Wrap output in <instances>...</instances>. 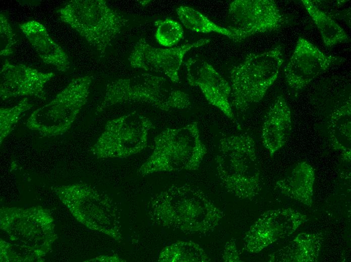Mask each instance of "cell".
I'll return each mask as SVG.
<instances>
[{
  "label": "cell",
  "mask_w": 351,
  "mask_h": 262,
  "mask_svg": "<svg viewBox=\"0 0 351 262\" xmlns=\"http://www.w3.org/2000/svg\"><path fill=\"white\" fill-rule=\"evenodd\" d=\"M230 26L236 42H241L258 33L281 30L289 22L288 18L273 0H235L228 9Z\"/></svg>",
  "instance_id": "cell-9"
},
{
  "label": "cell",
  "mask_w": 351,
  "mask_h": 262,
  "mask_svg": "<svg viewBox=\"0 0 351 262\" xmlns=\"http://www.w3.org/2000/svg\"><path fill=\"white\" fill-rule=\"evenodd\" d=\"M344 61V58L326 54L305 38L299 37L284 68L285 83L297 97L316 77Z\"/></svg>",
  "instance_id": "cell-10"
},
{
  "label": "cell",
  "mask_w": 351,
  "mask_h": 262,
  "mask_svg": "<svg viewBox=\"0 0 351 262\" xmlns=\"http://www.w3.org/2000/svg\"><path fill=\"white\" fill-rule=\"evenodd\" d=\"M308 220L306 215L292 209L269 210L250 227L244 238L245 249L257 253L275 241L289 237Z\"/></svg>",
  "instance_id": "cell-12"
},
{
  "label": "cell",
  "mask_w": 351,
  "mask_h": 262,
  "mask_svg": "<svg viewBox=\"0 0 351 262\" xmlns=\"http://www.w3.org/2000/svg\"><path fill=\"white\" fill-rule=\"evenodd\" d=\"M170 82L148 73L112 81L107 84L95 113L116 104L130 102L145 103L163 111L188 108L191 105L189 95L173 88Z\"/></svg>",
  "instance_id": "cell-4"
},
{
  "label": "cell",
  "mask_w": 351,
  "mask_h": 262,
  "mask_svg": "<svg viewBox=\"0 0 351 262\" xmlns=\"http://www.w3.org/2000/svg\"><path fill=\"white\" fill-rule=\"evenodd\" d=\"M216 169L225 189L242 199H252L261 188L255 141L247 134L220 139Z\"/></svg>",
  "instance_id": "cell-2"
},
{
  "label": "cell",
  "mask_w": 351,
  "mask_h": 262,
  "mask_svg": "<svg viewBox=\"0 0 351 262\" xmlns=\"http://www.w3.org/2000/svg\"><path fill=\"white\" fill-rule=\"evenodd\" d=\"M155 126L147 116L133 111L107 121L91 147L97 158H122L138 154L147 146Z\"/></svg>",
  "instance_id": "cell-8"
},
{
  "label": "cell",
  "mask_w": 351,
  "mask_h": 262,
  "mask_svg": "<svg viewBox=\"0 0 351 262\" xmlns=\"http://www.w3.org/2000/svg\"><path fill=\"white\" fill-rule=\"evenodd\" d=\"M207 152L196 122L167 128L154 139L153 151L141 166L143 176L161 172L197 170Z\"/></svg>",
  "instance_id": "cell-3"
},
{
  "label": "cell",
  "mask_w": 351,
  "mask_h": 262,
  "mask_svg": "<svg viewBox=\"0 0 351 262\" xmlns=\"http://www.w3.org/2000/svg\"><path fill=\"white\" fill-rule=\"evenodd\" d=\"M40 59L62 72H67L70 61L67 53L50 36L46 28L40 22L31 20L19 24Z\"/></svg>",
  "instance_id": "cell-16"
},
{
  "label": "cell",
  "mask_w": 351,
  "mask_h": 262,
  "mask_svg": "<svg viewBox=\"0 0 351 262\" xmlns=\"http://www.w3.org/2000/svg\"><path fill=\"white\" fill-rule=\"evenodd\" d=\"M291 129L290 109L285 98L279 95L270 107L262 128L263 145L271 156L286 144Z\"/></svg>",
  "instance_id": "cell-15"
},
{
  "label": "cell",
  "mask_w": 351,
  "mask_h": 262,
  "mask_svg": "<svg viewBox=\"0 0 351 262\" xmlns=\"http://www.w3.org/2000/svg\"><path fill=\"white\" fill-rule=\"evenodd\" d=\"M185 64L188 84L198 87L209 104L216 107L229 119H233L229 101L230 84L210 63L198 55L189 58Z\"/></svg>",
  "instance_id": "cell-13"
},
{
  "label": "cell",
  "mask_w": 351,
  "mask_h": 262,
  "mask_svg": "<svg viewBox=\"0 0 351 262\" xmlns=\"http://www.w3.org/2000/svg\"><path fill=\"white\" fill-rule=\"evenodd\" d=\"M0 55L1 57L10 56L14 52V46L17 40L9 20L2 12L0 14Z\"/></svg>",
  "instance_id": "cell-25"
},
{
  "label": "cell",
  "mask_w": 351,
  "mask_h": 262,
  "mask_svg": "<svg viewBox=\"0 0 351 262\" xmlns=\"http://www.w3.org/2000/svg\"><path fill=\"white\" fill-rule=\"evenodd\" d=\"M55 74L43 73L25 64H15L6 59L1 68L0 97L33 96L46 100L45 86Z\"/></svg>",
  "instance_id": "cell-14"
},
{
  "label": "cell",
  "mask_w": 351,
  "mask_h": 262,
  "mask_svg": "<svg viewBox=\"0 0 351 262\" xmlns=\"http://www.w3.org/2000/svg\"><path fill=\"white\" fill-rule=\"evenodd\" d=\"M62 21L83 37L100 57L129 20L104 0H72L57 11Z\"/></svg>",
  "instance_id": "cell-5"
},
{
  "label": "cell",
  "mask_w": 351,
  "mask_h": 262,
  "mask_svg": "<svg viewBox=\"0 0 351 262\" xmlns=\"http://www.w3.org/2000/svg\"><path fill=\"white\" fill-rule=\"evenodd\" d=\"M93 79L90 75L73 79L50 102L31 114L26 127L43 137L67 133L88 100Z\"/></svg>",
  "instance_id": "cell-7"
},
{
  "label": "cell",
  "mask_w": 351,
  "mask_h": 262,
  "mask_svg": "<svg viewBox=\"0 0 351 262\" xmlns=\"http://www.w3.org/2000/svg\"><path fill=\"white\" fill-rule=\"evenodd\" d=\"M328 130L333 149L341 152L342 159L350 161L351 100L349 96L342 105L335 109L330 116Z\"/></svg>",
  "instance_id": "cell-19"
},
{
  "label": "cell",
  "mask_w": 351,
  "mask_h": 262,
  "mask_svg": "<svg viewBox=\"0 0 351 262\" xmlns=\"http://www.w3.org/2000/svg\"><path fill=\"white\" fill-rule=\"evenodd\" d=\"M176 12L180 21L187 29L202 33H216L235 42V35L230 29L217 25L198 10L189 6H181Z\"/></svg>",
  "instance_id": "cell-21"
},
{
  "label": "cell",
  "mask_w": 351,
  "mask_h": 262,
  "mask_svg": "<svg viewBox=\"0 0 351 262\" xmlns=\"http://www.w3.org/2000/svg\"><path fill=\"white\" fill-rule=\"evenodd\" d=\"M324 239L321 233H300L288 245L270 254L269 261H316Z\"/></svg>",
  "instance_id": "cell-18"
},
{
  "label": "cell",
  "mask_w": 351,
  "mask_h": 262,
  "mask_svg": "<svg viewBox=\"0 0 351 262\" xmlns=\"http://www.w3.org/2000/svg\"><path fill=\"white\" fill-rule=\"evenodd\" d=\"M222 259L225 262L241 261L234 239H230L226 243L222 255Z\"/></svg>",
  "instance_id": "cell-26"
},
{
  "label": "cell",
  "mask_w": 351,
  "mask_h": 262,
  "mask_svg": "<svg viewBox=\"0 0 351 262\" xmlns=\"http://www.w3.org/2000/svg\"><path fill=\"white\" fill-rule=\"evenodd\" d=\"M156 27L155 38L161 45L171 47L183 38L184 32L182 26L177 21L166 18L154 22Z\"/></svg>",
  "instance_id": "cell-24"
},
{
  "label": "cell",
  "mask_w": 351,
  "mask_h": 262,
  "mask_svg": "<svg viewBox=\"0 0 351 262\" xmlns=\"http://www.w3.org/2000/svg\"><path fill=\"white\" fill-rule=\"evenodd\" d=\"M27 97L11 107L0 108V143L1 145L13 130L14 127L22 117L24 113L33 107Z\"/></svg>",
  "instance_id": "cell-23"
},
{
  "label": "cell",
  "mask_w": 351,
  "mask_h": 262,
  "mask_svg": "<svg viewBox=\"0 0 351 262\" xmlns=\"http://www.w3.org/2000/svg\"><path fill=\"white\" fill-rule=\"evenodd\" d=\"M139 3L142 6H146L147 4L150 3V1H139Z\"/></svg>",
  "instance_id": "cell-27"
},
{
  "label": "cell",
  "mask_w": 351,
  "mask_h": 262,
  "mask_svg": "<svg viewBox=\"0 0 351 262\" xmlns=\"http://www.w3.org/2000/svg\"><path fill=\"white\" fill-rule=\"evenodd\" d=\"M284 62L283 49L277 45L267 51L248 54L230 71L232 105L245 112L259 102L277 78Z\"/></svg>",
  "instance_id": "cell-6"
},
{
  "label": "cell",
  "mask_w": 351,
  "mask_h": 262,
  "mask_svg": "<svg viewBox=\"0 0 351 262\" xmlns=\"http://www.w3.org/2000/svg\"><path fill=\"white\" fill-rule=\"evenodd\" d=\"M148 212L156 225L188 233L212 231L224 216L201 190L188 184L173 185L156 194Z\"/></svg>",
  "instance_id": "cell-1"
},
{
  "label": "cell",
  "mask_w": 351,
  "mask_h": 262,
  "mask_svg": "<svg viewBox=\"0 0 351 262\" xmlns=\"http://www.w3.org/2000/svg\"><path fill=\"white\" fill-rule=\"evenodd\" d=\"M210 41L209 39H201L180 46L160 48L151 46L142 38L133 47L128 60L134 68L162 73L171 82L178 83L179 70L185 55Z\"/></svg>",
  "instance_id": "cell-11"
},
{
  "label": "cell",
  "mask_w": 351,
  "mask_h": 262,
  "mask_svg": "<svg viewBox=\"0 0 351 262\" xmlns=\"http://www.w3.org/2000/svg\"><path fill=\"white\" fill-rule=\"evenodd\" d=\"M161 262H208L211 259L204 249L193 241H177L163 248L158 260Z\"/></svg>",
  "instance_id": "cell-22"
},
{
  "label": "cell",
  "mask_w": 351,
  "mask_h": 262,
  "mask_svg": "<svg viewBox=\"0 0 351 262\" xmlns=\"http://www.w3.org/2000/svg\"><path fill=\"white\" fill-rule=\"evenodd\" d=\"M301 2L315 24L327 48H331L337 44L349 41V37L343 28L312 1L302 0Z\"/></svg>",
  "instance_id": "cell-20"
},
{
  "label": "cell",
  "mask_w": 351,
  "mask_h": 262,
  "mask_svg": "<svg viewBox=\"0 0 351 262\" xmlns=\"http://www.w3.org/2000/svg\"><path fill=\"white\" fill-rule=\"evenodd\" d=\"M314 181L313 168L303 161L298 163L288 175L277 181L276 186L283 195L311 206Z\"/></svg>",
  "instance_id": "cell-17"
}]
</instances>
